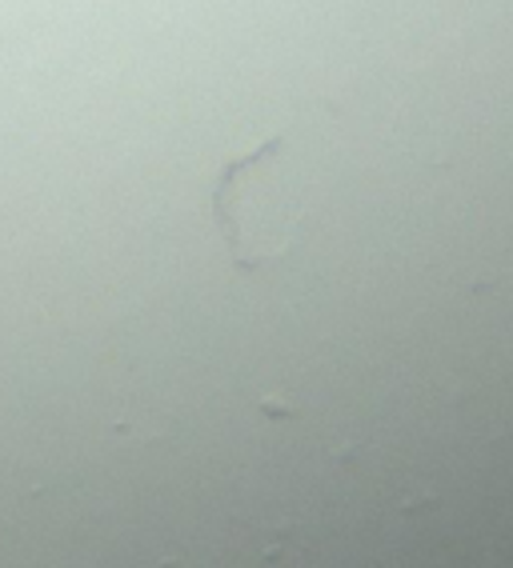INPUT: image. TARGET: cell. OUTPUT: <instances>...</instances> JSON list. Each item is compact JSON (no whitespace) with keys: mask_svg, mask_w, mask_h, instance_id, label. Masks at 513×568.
Segmentation results:
<instances>
[{"mask_svg":"<svg viewBox=\"0 0 513 568\" xmlns=\"http://www.w3.org/2000/svg\"><path fill=\"white\" fill-rule=\"evenodd\" d=\"M209 209L233 268L256 273L281 261L298 224V189L285 176V136L278 132L245 156H233L217 176Z\"/></svg>","mask_w":513,"mask_h":568,"instance_id":"cell-1","label":"cell"}]
</instances>
